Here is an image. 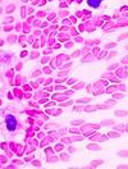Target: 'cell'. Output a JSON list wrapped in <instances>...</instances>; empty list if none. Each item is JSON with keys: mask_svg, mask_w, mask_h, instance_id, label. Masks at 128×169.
<instances>
[{"mask_svg": "<svg viewBox=\"0 0 128 169\" xmlns=\"http://www.w3.org/2000/svg\"><path fill=\"white\" fill-rule=\"evenodd\" d=\"M6 126H8V129H10V131H13L14 128H16V119H14L13 117H6Z\"/></svg>", "mask_w": 128, "mask_h": 169, "instance_id": "obj_1", "label": "cell"}, {"mask_svg": "<svg viewBox=\"0 0 128 169\" xmlns=\"http://www.w3.org/2000/svg\"><path fill=\"white\" fill-rule=\"evenodd\" d=\"M88 149H99V146H95V145H90Z\"/></svg>", "mask_w": 128, "mask_h": 169, "instance_id": "obj_6", "label": "cell"}, {"mask_svg": "<svg viewBox=\"0 0 128 169\" xmlns=\"http://www.w3.org/2000/svg\"><path fill=\"white\" fill-rule=\"evenodd\" d=\"M113 123H114L113 121H105V122H104V124L106 126V124H113Z\"/></svg>", "mask_w": 128, "mask_h": 169, "instance_id": "obj_5", "label": "cell"}, {"mask_svg": "<svg viewBox=\"0 0 128 169\" xmlns=\"http://www.w3.org/2000/svg\"><path fill=\"white\" fill-rule=\"evenodd\" d=\"M100 164H102L101 160H99V161H92V165H94V167H96V165H100Z\"/></svg>", "mask_w": 128, "mask_h": 169, "instance_id": "obj_3", "label": "cell"}, {"mask_svg": "<svg viewBox=\"0 0 128 169\" xmlns=\"http://www.w3.org/2000/svg\"><path fill=\"white\" fill-rule=\"evenodd\" d=\"M88 4L91 6H94V8H97L99 4H100V1H99V0H88Z\"/></svg>", "mask_w": 128, "mask_h": 169, "instance_id": "obj_2", "label": "cell"}, {"mask_svg": "<svg viewBox=\"0 0 128 169\" xmlns=\"http://www.w3.org/2000/svg\"><path fill=\"white\" fill-rule=\"evenodd\" d=\"M119 155H120V156H127V155H128V153H127V151H120V153H119Z\"/></svg>", "mask_w": 128, "mask_h": 169, "instance_id": "obj_4", "label": "cell"}]
</instances>
